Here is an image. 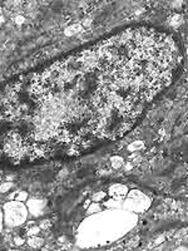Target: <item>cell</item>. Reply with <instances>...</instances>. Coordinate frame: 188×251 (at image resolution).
Wrapping results in <instances>:
<instances>
[{"instance_id": "obj_3", "label": "cell", "mask_w": 188, "mask_h": 251, "mask_svg": "<svg viewBox=\"0 0 188 251\" xmlns=\"http://www.w3.org/2000/svg\"><path fill=\"white\" fill-rule=\"evenodd\" d=\"M28 245L33 249H39L44 245V238L41 237H36V236H32L28 240Z\"/></svg>"}, {"instance_id": "obj_2", "label": "cell", "mask_w": 188, "mask_h": 251, "mask_svg": "<svg viewBox=\"0 0 188 251\" xmlns=\"http://www.w3.org/2000/svg\"><path fill=\"white\" fill-rule=\"evenodd\" d=\"M108 193L112 196V198L114 200H123L125 197V195L128 193V188H127L124 185H119V183H117V185H113L109 187V191Z\"/></svg>"}, {"instance_id": "obj_16", "label": "cell", "mask_w": 188, "mask_h": 251, "mask_svg": "<svg viewBox=\"0 0 188 251\" xmlns=\"http://www.w3.org/2000/svg\"><path fill=\"white\" fill-rule=\"evenodd\" d=\"M1 225H3V213L0 211V231H1Z\"/></svg>"}, {"instance_id": "obj_17", "label": "cell", "mask_w": 188, "mask_h": 251, "mask_svg": "<svg viewBox=\"0 0 188 251\" xmlns=\"http://www.w3.org/2000/svg\"><path fill=\"white\" fill-rule=\"evenodd\" d=\"M89 204H90V200H87L86 202H84V207H86V209H87V207L89 206Z\"/></svg>"}, {"instance_id": "obj_4", "label": "cell", "mask_w": 188, "mask_h": 251, "mask_svg": "<svg viewBox=\"0 0 188 251\" xmlns=\"http://www.w3.org/2000/svg\"><path fill=\"white\" fill-rule=\"evenodd\" d=\"M111 163H112L113 168H120L124 164V160L120 156H113L111 158Z\"/></svg>"}, {"instance_id": "obj_6", "label": "cell", "mask_w": 188, "mask_h": 251, "mask_svg": "<svg viewBox=\"0 0 188 251\" xmlns=\"http://www.w3.org/2000/svg\"><path fill=\"white\" fill-rule=\"evenodd\" d=\"M13 187H14V183L13 182H5V183H3V185L0 186V192L5 193V192L10 191V188H13Z\"/></svg>"}, {"instance_id": "obj_1", "label": "cell", "mask_w": 188, "mask_h": 251, "mask_svg": "<svg viewBox=\"0 0 188 251\" xmlns=\"http://www.w3.org/2000/svg\"><path fill=\"white\" fill-rule=\"evenodd\" d=\"M27 209L20 201H10L4 205V220L8 226H19L27 220Z\"/></svg>"}, {"instance_id": "obj_12", "label": "cell", "mask_w": 188, "mask_h": 251, "mask_svg": "<svg viewBox=\"0 0 188 251\" xmlns=\"http://www.w3.org/2000/svg\"><path fill=\"white\" fill-rule=\"evenodd\" d=\"M50 226H52V224H50L49 220H43V221L40 222L39 227H40V229H43V230H45V229H49Z\"/></svg>"}, {"instance_id": "obj_8", "label": "cell", "mask_w": 188, "mask_h": 251, "mask_svg": "<svg viewBox=\"0 0 188 251\" xmlns=\"http://www.w3.org/2000/svg\"><path fill=\"white\" fill-rule=\"evenodd\" d=\"M39 232H40L39 226H30L27 231V234H28V236H35V235H38Z\"/></svg>"}, {"instance_id": "obj_7", "label": "cell", "mask_w": 188, "mask_h": 251, "mask_svg": "<svg viewBox=\"0 0 188 251\" xmlns=\"http://www.w3.org/2000/svg\"><path fill=\"white\" fill-rule=\"evenodd\" d=\"M142 147H143V142H142V141H136V142H133V143L128 147V150L133 152V151H138V150H141Z\"/></svg>"}, {"instance_id": "obj_15", "label": "cell", "mask_w": 188, "mask_h": 251, "mask_svg": "<svg viewBox=\"0 0 188 251\" xmlns=\"http://www.w3.org/2000/svg\"><path fill=\"white\" fill-rule=\"evenodd\" d=\"M15 21H16L18 24H21V23L24 21V18H23V16H16V18H15Z\"/></svg>"}, {"instance_id": "obj_14", "label": "cell", "mask_w": 188, "mask_h": 251, "mask_svg": "<svg viewBox=\"0 0 188 251\" xmlns=\"http://www.w3.org/2000/svg\"><path fill=\"white\" fill-rule=\"evenodd\" d=\"M138 242H139V237L136 236L134 238H133V240H130V241L128 242V246H129V247H136L137 245H138Z\"/></svg>"}, {"instance_id": "obj_5", "label": "cell", "mask_w": 188, "mask_h": 251, "mask_svg": "<svg viewBox=\"0 0 188 251\" xmlns=\"http://www.w3.org/2000/svg\"><path fill=\"white\" fill-rule=\"evenodd\" d=\"M80 25L79 24H75V25H70L69 28H66L65 29V34L66 35H73V34H75V33H78L80 30Z\"/></svg>"}, {"instance_id": "obj_13", "label": "cell", "mask_w": 188, "mask_h": 251, "mask_svg": "<svg viewBox=\"0 0 188 251\" xmlns=\"http://www.w3.org/2000/svg\"><path fill=\"white\" fill-rule=\"evenodd\" d=\"M24 242H25V240H24L23 237H20V236H15V238H14V244L16 245V246H21Z\"/></svg>"}, {"instance_id": "obj_18", "label": "cell", "mask_w": 188, "mask_h": 251, "mask_svg": "<svg viewBox=\"0 0 188 251\" xmlns=\"http://www.w3.org/2000/svg\"><path fill=\"white\" fill-rule=\"evenodd\" d=\"M125 166H127V167H125L127 170H129V168H132V164H130V163H127V164H125Z\"/></svg>"}, {"instance_id": "obj_11", "label": "cell", "mask_w": 188, "mask_h": 251, "mask_svg": "<svg viewBox=\"0 0 188 251\" xmlns=\"http://www.w3.org/2000/svg\"><path fill=\"white\" fill-rule=\"evenodd\" d=\"M103 198H105V192H97L92 196V200L95 201V202H98V201H100Z\"/></svg>"}, {"instance_id": "obj_10", "label": "cell", "mask_w": 188, "mask_h": 251, "mask_svg": "<svg viewBox=\"0 0 188 251\" xmlns=\"http://www.w3.org/2000/svg\"><path fill=\"white\" fill-rule=\"evenodd\" d=\"M16 201H20V202H23V201H25L28 198V193L25 191H19L16 193Z\"/></svg>"}, {"instance_id": "obj_9", "label": "cell", "mask_w": 188, "mask_h": 251, "mask_svg": "<svg viewBox=\"0 0 188 251\" xmlns=\"http://www.w3.org/2000/svg\"><path fill=\"white\" fill-rule=\"evenodd\" d=\"M87 209H88V211H87V212H88V215H93V213L100 211V206H99L98 204H93V205L88 206Z\"/></svg>"}]
</instances>
